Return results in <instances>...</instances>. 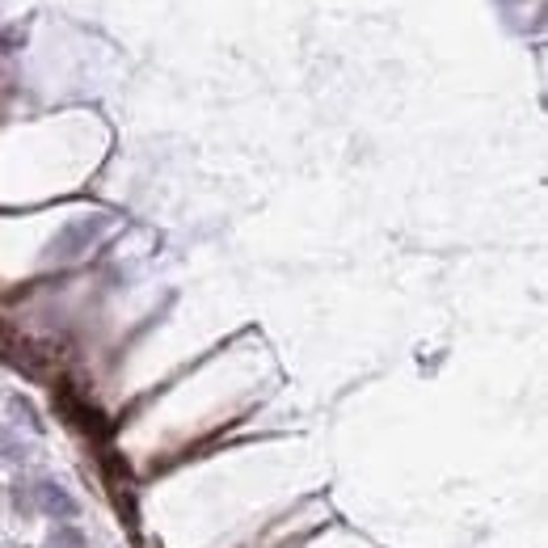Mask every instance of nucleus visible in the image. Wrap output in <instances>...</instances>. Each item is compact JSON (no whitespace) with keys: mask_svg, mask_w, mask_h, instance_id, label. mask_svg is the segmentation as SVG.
Returning a JSON list of instances; mask_svg holds the SVG:
<instances>
[{"mask_svg":"<svg viewBox=\"0 0 548 548\" xmlns=\"http://www.w3.org/2000/svg\"><path fill=\"white\" fill-rule=\"evenodd\" d=\"M101 228H106V219H101V216H93V219H77V224H68V228L59 232V237H55L51 253L68 262V258H77V253H85L89 245L98 241Z\"/></svg>","mask_w":548,"mask_h":548,"instance_id":"f257e3e1","label":"nucleus"},{"mask_svg":"<svg viewBox=\"0 0 548 548\" xmlns=\"http://www.w3.org/2000/svg\"><path fill=\"white\" fill-rule=\"evenodd\" d=\"M38 511L51 519H72L77 515V498L64 490V485H55V481H38Z\"/></svg>","mask_w":548,"mask_h":548,"instance_id":"f03ea898","label":"nucleus"},{"mask_svg":"<svg viewBox=\"0 0 548 548\" xmlns=\"http://www.w3.org/2000/svg\"><path fill=\"white\" fill-rule=\"evenodd\" d=\"M43 548H85V532L80 527H55L51 536L43 540Z\"/></svg>","mask_w":548,"mask_h":548,"instance_id":"7ed1b4c3","label":"nucleus"}]
</instances>
